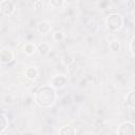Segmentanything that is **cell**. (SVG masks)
<instances>
[{
  "mask_svg": "<svg viewBox=\"0 0 135 135\" xmlns=\"http://www.w3.org/2000/svg\"><path fill=\"white\" fill-rule=\"evenodd\" d=\"M56 91L51 85H42L35 93V102L38 107L46 109L51 108L56 100Z\"/></svg>",
  "mask_w": 135,
  "mask_h": 135,
  "instance_id": "obj_1",
  "label": "cell"
},
{
  "mask_svg": "<svg viewBox=\"0 0 135 135\" xmlns=\"http://www.w3.org/2000/svg\"><path fill=\"white\" fill-rule=\"evenodd\" d=\"M105 25L111 32H118L123 26V17L118 13H111L105 17Z\"/></svg>",
  "mask_w": 135,
  "mask_h": 135,
  "instance_id": "obj_2",
  "label": "cell"
},
{
  "mask_svg": "<svg viewBox=\"0 0 135 135\" xmlns=\"http://www.w3.org/2000/svg\"><path fill=\"white\" fill-rule=\"evenodd\" d=\"M16 11V4L14 1L11 0H2L0 2V13L3 16L9 17L12 16Z\"/></svg>",
  "mask_w": 135,
  "mask_h": 135,
  "instance_id": "obj_3",
  "label": "cell"
},
{
  "mask_svg": "<svg viewBox=\"0 0 135 135\" xmlns=\"http://www.w3.org/2000/svg\"><path fill=\"white\" fill-rule=\"evenodd\" d=\"M117 135H135V127L132 121H122L117 128Z\"/></svg>",
  "mask_w": 135,
  "mask_h": 135,
  "instance_id": "obj_4",
  "label": "cell"
},
{
  "mask_svg": "<svg viewBox=\"0 0 135 135\" xmlns=\"http://www.w3.org/2000/svg\"><path fill=\"white\" fill-rule=\"evenodd\" d=\"M68 77L65 75H62V74H59V75H55L51 78V81H50V84L53 89H62L64 88L66 84H68Z\"/></svg>",
  "mask_w": 135,
  "mask_h": 135,
  "instance_id": "obj_5",
  "label": "cell"
},
{
  "mask_svg": "<svg viewBox=\"0 0 135 135\" xmlns=\"http://www.w3.org/2000/svg\"><path fill=\"white\" fill-rule=\"evenodd\" d=\"M15 58L14 52L8 47H3L0 50V62L3 64H7L12 62Z\"/></svg>",
  "mask_w": 135,
  "mask_h": 135,
  "instance_id": "obj_6",
  "label": "cell"
},
{
  "mask_svg": "<svg viewBox=\"0 0 135 135\" xmlns=\"http://www.w3.org/2000/svg\"><path fill=\"white\" fill-rule=\"evenodd\" d=\"M36 30L39 34L41 35H46L49 33H51L52 31V25L49 21H45V20H42V21H39L36 25Z\"/></svg>",
  "mask_w": 135,
  "mask_h": 135,
  "instance_id": "obj_7",
  "label": "cell"
},
{
  "mask_svg": "<svg viewBox=\"0 0 135 135\" xmlns=\"http://www.w3.org/2000/svg\"><path fill=\"white\" fill-rule=\"evenodd\" d=\"M21 51L27 55V56H31L33 55L35 52H37V45L33 42H26V43H23L21 44Z\"/></svg>",
  "mask_w": 135,
  "mask_h": 135,
  "instance_id": "obj_8",
  "label": "cell"
},
{
  "mask_svg": "<svg viewBox=\"0 0 135 135\" xmlns=\"http://www.w3.org/2000/svg\"><path fill=\"white\" fill-rule=\"evenodd\" d=\"M24 76L30 80H35L38 77V70L35 66H28L24 70Z\"/></svg>",
  "mask_w": 135,
  "mask_h": 135,
  "instance_id": "obj_9",
  "label": "cell"
},
{
  "mask_svg": "<svg viewBox=\"0 0 135 135\" xmlns=\"http://www.w3.org/2000/svg\"><path fill=\"white\" fill-rule=\"evenodd\" d=\"M58 135H76V130L74 127L65 124L58 130Z\"/></svg>",
  "mask_w": 135,
  "mask_h": 135,
  "instance_id": "obj_10",
  "label": "cell"
},
{
  "mask_svg": "<svg viewBox=\"0 0 135 135\" xmlns=\"http://www.w3.org/2000/svg\"><path fill=\"white\" fill-rule=\"evenodd\" d=\"M51 51V46L47 42H41L37 45V52L40 56H46Z\"/></svg>",
  "mask_w": 135,
  "mask_h": 135,
  "instance_id": "obj_11",
  "label": "cell"
},
{
  "mask_svg": "<svg viewBox=\"0 0 135 135\" xmlns=\"http://www.w3.org/2000/svg\"><path fill=\"white\" fill-rule=\"evenodd\" d=\"M126 104L128 107L132 108V109L135 107V91L134 90L130 91L127 94V96H126Z\"/></svg>",
  "mask_w": 135,
  "mask_h": 135,
  "instance_id": "obj_12",
  "label": "cell"
},
{
  "mask_svg": "<svg viewBox=\"0 0 135 135\" xmlns=\"http://www.w3.org/2000/svg\"><path fill=\"white\" fill-rule=\"evenodd\" d=\"M109 47H110V50L112 52H119L121 50V42L119 40H117V39H114V40H112L110 42Z\"/></svg>",
  "mask_w": 135,
  "mask_h": 135,
  "instance_id": "obj_13",
  "label": "cell"
},
{
  "mask_svg": "<svg viewBox=\"0 0 135 135\" xmlns=\"http://www.w3.org/2000/svg\"><path fill=\"white\" fill-rule=\"evenodd\" d=\"M8 126V120H7V117L4 115V114H1L0 113V133L4 132L6 130Z\"/></svg>",
  "mask_w": 135,
  "mask_h": 135,
  "instance_id": "obj_14",
  "label": "cell"
},
{
  "mask_svg": "<svg viewBox=\"0 0 135 135\" xmlns=\"http://www.w3.org/2000/svg\"><path fill=\"white\" fill-rule=\"evenodd\" d=\"M65 1L63 0H50L49 4L53 7V8H63V6L65 5Z\"/></svg>",
  "mask_w": 135,
  "mask_h": 135,
  "instance_id": "obj_15",
  "label": "cell"
},
{
  "mask_svg": "<svg viewBox=\"0 0 135 135\" xmlns=\"http://www.w3.org/2000/svg\"><path fill=\"white\" fill-rule=\"evenodd\" d=\"M65 39V34L62 31H56L53 33V40L56 42H61Z\"/></svg>",
  "mask_w": 135,
  "mask_h": 135,
  "instance_id": "obj_16",
  "label": "cell"
},
{
  "mask_svg": "<svg viewBox=\"0 0 135 135\" xmlns=\"http://www.w3.org/2000/svg\"><path fill=\"white\" fill-rule=\"evenodd\" d=\"M134 40H135V37L132 36L131 37V40L129 42V47H130V53L131 55H134L135 54V51H134Z\"/></svg>",
  "mask_w": 135,
  "mask_h": 135,
  "instance_id": "obj_17",
  "label": "cell"
},
{
  "mask_svg": "<svg viewBox=\"0 0 135 135\" xmlns=\"http://www.w3.org/2000/svg\"><path fill=\"white\" fill-rule=\"evenodd\" d=\"M42 6H43V2L41 0H37L34 2V8L39 9V8H42Z\"/></svg>",
  "mask_w": 135,
  "mask_h": 135,
  "instance_id": "obj_18",
  "label": "cell"
},
{
  "mask_svg": "<svg viewBox=\"0 0 135 135\" xmlns=\"http://www.w3.org/2000/svg\"><path fill=\"white\" fill-rule=\"evenodd\" d=\"M127 5H128L130 8H134V6H135V2H134L133 0H129V1H127Z\"/></svg>",
  "mask_w": 135,
  "mask_h": 135,
  "instance_id": "obj_19",
  "label": "cell"
}]
</instances>
